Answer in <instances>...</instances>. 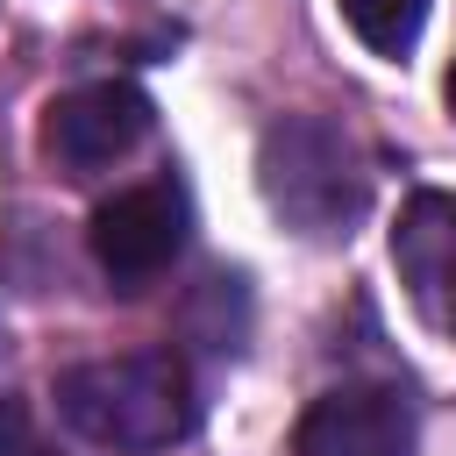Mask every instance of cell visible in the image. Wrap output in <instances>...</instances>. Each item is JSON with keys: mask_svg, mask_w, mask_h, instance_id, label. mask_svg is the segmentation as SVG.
Returning <instances> with one entry per match:
<instances>
[{"mask_svg": "<svg viewBox=\"0 0 456 456\" xmlns=\"http://www.w3.org/2000/svg\"><path fill=\"white\" fill-rule=\"evenodd\" d=\"M57 413L114 456H157L192 435L200 399L192 378L171 349H128V356H93L57 370Z\"/></svg>", "mask_w": 456, "mask_h": 456, "instance_id": "cell-1", "label": "cell"}, {"mask_svg": "<svg viewBox=\"0 0 456 456\" xmlns=\"http://www.w3.org/2000/svg\"><path fill=\"white\" fill-rule=\"evenodd\" d=\"M256 192L264 207L306 235V242H335L363 221L370 207V171H363V150L342 121L328 114H285L264 128L256 142Z\"/></svg>", "mask_w": 456, "mask_h": 456, "instance_id": "cell-2", "label": "cell"}, {"mask_svg": "<svg viewBox=\"0 0 456 456\" xmlns=\"http://www.w3.org/2000/svg\"><path fill=\"white\" fill-rule=\"evenodd\" d=\"M185 192L171 178H142L121 185L114 200L93 207V264L114 278V292H142L157 271H171V256L185 249Z\"/></svg>", "mask_w": 456, "mask_h": 456, "instance_id": "cell-3", "label": "cell"}, {"mask_svg": "<svg viewBox=\"0 0 456 456\" xmlns=\"http://www.w3.org/2000/svg\"><path fill=\"white\" fill-rule=\"evenodd\" d=\"M142 135H150V100L128 78H93V86H71L43 107V157L64 178L114 171Z\"/></svg>", "mask_w": 456, "mask_h": 456, "instance_id": "cell-4", "label": "cell"}, {"mask_svg": "<svg viewBox=\"0 0 456 456\" xmlns=\"http://www.w3.org/2000/svg\"><path fill=\"white\" fill-rule=\"evenodd\" d=\"M292 456H413V406L392 385H342L299 413Z\"/></svg>", "mask_w": 456, "mask_h": 456, "instance_id": "cell-5", "label": "cell"}, {"mask_svg": "<svg viewBox=\"0 0 456 456\" xmlns=\"http://www.w3.org/2000/svg\"><path fill=\"white\" fill-rule=\"evenodd\" d=\"M392 264H399V285L420 306V321L456 342V200L420 192L392 228Z\"/></svg>", "mask_w": 456, "mask_h": 456, "instance_id": "cell-6", "label": "cell"}, {"mask_svg": "<svg viewBox=\"0 0 456 456\" xmlns=\"http://www.w3.org/2000/svg\"><path fill=\"white\" fill-rule=\"evenodd\" d=\"M342 21L356 28L363 50L378 57H406L428 28V0H342Z\"/></svg>", "mask_w": 456, "mask_h": 456, "instance_id": "cell-7", "label": "cell"}, {"mask_svg": "<svg viewBox=\"0 0 456 456\" xmlns=\"http://www.w3.org/2000/svg\"><path fill=\"white\" fill-rule=\"evenodd\" d=\"M0 456H64V449L36 428L28 399H0Z\"/></svg>", "mask_w": 456, "mask_h": 456, "instance_id": "cell-8", "label": "cell"}, {"mask_svg": "<svg viewBox=\"0 0 456 456\" xmlns=\"http://www.w3.org/2000/svg\"><path fill=\"white\" fill-rule=\"evenodd\" d=\"M449 114H456V64H449Z\"/></svg>", "mask_w": 456, "mask_h": 456, "instance_id": "cell-9", "label": "cell"}]
</instances>
